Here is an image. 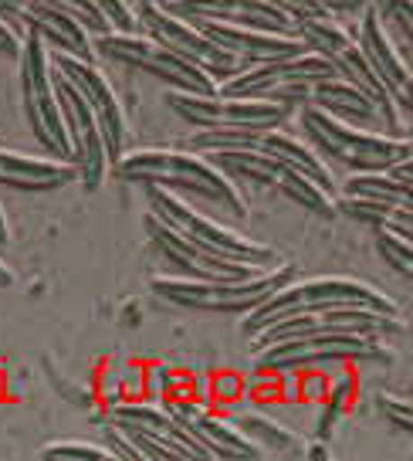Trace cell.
Segmentation results:
<instances>
[{"mask_svg": "<svg viewBox=\"0 0 413 461\" xmlns=\"http://www.w3.org/2000/svg\"><path fill=\"white\" fill-rule=\"evenodd\" d=\"M336 211L346 217H353V221H359V224H370V228L380 230V234H390V238H397V241L413 245V207L339 190Z\"/></svg>", "mask_w": 413, "mask_h": 461, "instance_id": "obj_25", "label": "cell"}, {"mask_svg": "<svg viewBox=\"0 0 413 461\" xmlns=\"http://www.w3.org/2000/svg\"><path fill=\"white\" fill-rule=\"evenodd\" d=\"M132 4H139V0H132ZM149 4H173V0H149Z\"/></svg>", "mask_w": 413, "mask_h": 461, "instance_id": "obj_36", "label": "cell"}, {"mask_svg": "<svg viewBox=\"0 0 413 461\" xmlns=\"http://www.w3.org/2000/svg\"><path fill=\"white\" fill-rule=\"evenodd\" d=\"M211 157L228 173L230 180H247V184H257V187H268L274 194H282L285 201L299 203L305 211H312L319 217H336V197L326 194L315 180H309L305 173H299L295 167H288L285 159L271 157V153H261L255 146H244V149H217V153H203Z\"/></svg>", "mask_w": 413, "mask_h": 461, "instance_id": "obj_11", "label": "cell"}, {"mask_svg": "<svg viewBox=\"0 0 413 461\" xmlns=\"http://www.w3.org/2000/svg\"><path fill=\"white\" fill-rule=\"evenodd\" d=\"M373 7H376L380 21H383L393 48H397L400 58L410 65L413 72V0H376Z\"/></svg>", "mask_w": 413, "mask_h": 461, "instance_id": "obj_27", "label": "cell"}, {"mask_svg": "<svg viewBox=\"0 0 413 461\" xmlns=\"http://www.w3.org/2000/svg\"><path fill=\"white\" fill-rule=\"evenodd\" d=\"M255 357L265 374H295L328 363L339 366L390 363L393 349L386 346V336H370V332H315V336H295L261 346L255 349Z\"/></svg>", "mask_w": 413, "mask_h": 461, "instance_id": "obj_4", "label": "cell"}, {"mask_svg": "<svg viewBox=\"0 0 413 461\" xmlns=\"http://www.w3.org/2000/svg\"><path fill=\"white\" fill-rule=\"evenodd\" d=\"M359 4H376V0H359Z\"/></svg>", "mask_w": 413, "mask_h": 461, "instance_id": "obj_37", "label": "cell"}, {"mask_svg": "<svg viewBox=\"0 0 413 461\" xmlns=\"http://www.w3.org/2000/svg\"><path fill=\"white\" fill-rule=\"evenodd\" d=\"M17 88H21V105L28 119L34 140L44 146V153L58 159H72L68 130L61 119V102L55 88V65L48 58V44L41 38L28 34L24 48L17 55Z\"/></svg>", "mask_w": 413, "mask_h": 461, "instance_id": "obj_7", "label": "cell"}, {"mask_svg": "<svg viewBox=\"0 0 413 461\" xmlns=\"http://www.w3.org/2000/svg\"><path fill=\"white\" fill-rule=\"evenodd\" d=\"M163 7L186 21H220V24H238V28L299 34V21H292L288 14L274 11L261 0H173Z\"/></svg>", "mask_w": 413, "mask_h": 461, "instance_id": "obj_20", "label": "cell"}, {"mask_svg": "<svg viewBox=\"0 0 413 461\" xmlns=\"http://www.w3.org/2000/svg\"><path fill=\"white\" fill-rule=\"evenodd\" d=\"M376 251H380V258H383L400 278L413 282V245L397 241V238H390V234H380V230H376Z\"/></svg>", "mask_w": 413, "mask_h": 461, "instance_id": "obj_29", "label": "cell"}, {"mask_svg": "<svg viewBox=\"0 0 413 461\" xmlns=\"http://www.w3.org/2000/svg\"><path fill=\"white\" fill-rule=\"evenodd\" d=\"M336 65L328 58L315 55V51H299V55L271 58V61H257L247 65L244 72L234 78L220 82L217 92L220 95H241V99H271L285 102V105H305L309 102V88L322 78H332Z\"/></svg>", "mask_w": 413, "mask_h": 461, "instance_id": "obj_8", "label": "cell"}, {"mask_svg": "<svg viewBox=\"0 0 413 461\" xmlns=\"http://www.w3.org/2000/svg\"><path fill=\"white\" fill-rule=\"evenodd\" d=\"M112 173L129 184L166 187L173 194H190L234 217H247L238 184L211 157L193 149H136L112 163Z\"/></svg>", "mask_w": 413, "mask_h": 461, "instance_id": "obj_1", "label": "cell"}, {"mask_svg": "<svg viewBox=\"0 0 413 461\" xmlns=\"http://www.w3.org/2000/svg\"><path fill=\"white\" fill-rule=\"evenodd\" d=\"M211 41H217L228 55H234L241 65H257L271 58H285L309 51L299 34H274V31L238 28V24H220V21H193Z\"/></svg>", "mask_w": 413, "mask_h": 461, "instance_id": "obj_22", "label": "cell"}, {"mask_svg": "<svg viewBox=\"0 0 413 461\" xmlns=\"http://www.w3.org/2000/svg\"><path fill=\"white\" fill-rule=\"evenodd\" d=\"M295 278L292 265H274L265 272L251 275V278H217V282H203V278H157L153 292L163 303L186 309V312H238L247 316L255 305H261L278 285H285Z\"/></svg>", "mask_w": 413, "mask_h": 461, "instance_id": "obj_5", "label": "cell"}, {"mask_svg": "<svg viewBox=\"0 0 413 461\" xmlns=\"http://www.w3.org/2000/svg\"><path fill=\"white\" fill-rule=\"evenodd\" d=\"M0 21L14 31L17 38L34 34L55 51L95 61L92 34L55 4H44V0H0Z\"/></svg>", "mask_w": 413, "mask_h": 461, "instance_id": "obj_14", "label": "cell"}, {"mask_svg": "<svg viewBox=\"0 0 413 461\" xmlns=\"http://www.w3.org/2000/svg\"><path fill=\"white\" fill-rule=\"evenodd\" d=\"M136 21H139V31H143V34L157 38L159 44H166L170 51H176V55L184 58V61H190V65H197L200 72L211 75L217 86L247 68V65H241L234 55H228L217 41H211L193 21L173 14L163 4L139 0V4H136Z\"/></svg>", "mask_w": 413, "mask_h": 461, "instance_id": "obj_12", "label": "cell"}, {"mask_svg": "<svg viewBox=\"0 0 413 461\" xmlns=\"http://www.w3.org/2000/svg\"><path fill=\"white\" fill-rule=\"evenodd\" d=\"M380 411L390 424H397L403 431H413V401H400V397H380Z\"/></svg>", "mask_w": 413, "mask_h": 461, "instance_id": "obj_31", "label": "cell"}, {"mask_svg": "<svg viewBox=\"0 0 413 461\" xmlns=\"http://www.w3.org/2000/svg\"><path fill=\"white\" fill-rule=\"evenodd\" d=\"M170 380H173V370L166 363H159L149 370V390H157V393H166L170 390Z\"/></svg>", "mask_w": 413, "mask_h": 461, "instance_id": "obj_33", "label": "cell"}, {"mask_svg": "<svg viewBox=\"0 0 413 461\" xmlns=\"http://www.w3.org/2000/svg\"><path fill=\"white\" fill-rule=\"evenodd\" d=\"M309 105H319L322 113L336 115V119H346V122H353V126L397 132L393 130V122L376 109V102L366 99L353 82H346V78H339V75L315 82V86L309 88ZM397 136H403V132H397Z\"/></svg>", "mask_w": 413, "mask_h": 461, "instance_id": "obj_24", "label": "cell"}, {"mask_svg": "<svg viewBox=\"0 0 413 461\" xmlns=\"http://www.w3.org/2000/svg\"><path fill=\"white\" fill-rule=\"evenodd\" d=\"M41 458L48 461H102L112 458V451L105 445H92V441H51L41 447Z\"/></svg>", "mask_w": 413, "mask_h": 461, "instance_id": "obj_28", "label": "cell"}, {"mask_svg": "<svg viewBox=\"0 0 413 461\" xmlns=\"http://www.w3.org/2000/svg\"><path fill=\"white\" fill-rule=\"evenodd\" d=\"M170 411L190 428V434L197 438L200 445L211 451V458H224V461L265 458V451H261L234 420L220 418V414H211L203 403L180 401V403H170Z\"/></svg>", "mask_w": 413, "mask_h": 461, "instance_id": "obj_21", "label": "cell"}, {"mask_svg": "<svg viewBox=\"0 0 413 461\" xmlns=\"http://www.w3.org/2000/svg\"><path fill=\"white\" fill-rule=\"evenodd\" d=\"M55 88L58 102H61V119L68 130V143H72V163L78 167V180L85 184V190H99L105 173L112 167L109 149H105V136L99 130V119L88 109V102L82 99V92L55 72Z\"/></svg>", "mask_w": 413, "mask_h": 461, "instance_id": "obj_15", "label": "cell"}, {"mask_svg": "<svg viewBox=\"0 0 413 461\" xmlns=\"http://www.w3.org/2000/svg\"><path fill=\"white\" fill-rule=\"evenodd\" d=\"M146 201H149V214H157L163 224H170L176 234H184L186 241H193V245H200L211 255L244 261V265H255V268H274L278 265L274 248L251 241V238H244L241 230L228 228V224H217L214 217L200 214L197 207L180 201V194H173V190L146 187Z\"/></svg>", "mask_w": 413, "mask_h": 461, "instance_id": "obj_6", "label": "cell"}, {"mask_svg": "<svg viewBox=\"0 0 413 461\" xmlns=\"http://www.w3.org/2000/svg\"><path fill=\"white\" fill-rule=\"evenodd\" d=\"M166 105L184 122L197 130H224V132H265L278 130L292 119V105L271 99H241V95H200V92H176L166 95Z\"/></svg>", "mask_w": 413, "mask_h": 461, "instance_id": "obj_10", "label": "cell"}, {"mask_svg": "<svg viewBox=\"0 0 413 461\" xmlns=\"http://www.w3.org/2000/svg\"><path fill=\"white\" fill-rule=\"evenodd\" d=\"M356 38H359L363 55L370 58L373 72L380 75V82H383L386 92H390V99L400 105V113L413 119V72H410V65L400 58L397 48H393V41H390V34H386L383 21H380L373 4L363 11Z\"/></svg>", "mask_w": 413, "mask_h": 461, "instance_id": "obj_18", "label": "cell"}, {"mask_svg": "<svg viewBox=\"0 0 413 461\" xmlns=\"http://www.w3.org/2000/svg\"><path fill=\"white\" fill-rule=\"evenodd\" d=\"M322 305H373L383 312H400V305L383 295L380 288L366 285L359 278H346V275H319V278H292L285 285H278L261 305H255L244 316V336L251 339L268 326L282 322L292 312L301 309H322Z\"/></svg>", "mask_w": 413, "mask_h": 461, "instance_id": "obj_3", "label": "cell"}, {"mask_svg": "<svg viewBox=\"0 0 413 461\" xmlns=\"http://www.w3.org/2000/svg\"><path fill=\"white\" fill-rule=\"evenodd\" d=\"M261 4H268V7H274V11H282V14H288L292 21H309V17H326V11H322V4L319 0H261Z\"/></svg>", "mask_w": 413, "mask_h": 461, "instance_id": "obj_30", "label": "cell"}, {"mask_svg": "<svg viewBox=\"0 0 413 461\" xmlns=\"http://www.w3.org/2000/svg\"><path fill=\"white\" fill-rule=\"evenodd\" d=\"M315 332H370V336H400L403 316L383 312L373 305H322V309H301L292 312L282 322L268 326L265 332L251 336V349H261L278 339H295V336H315Z\"/></svg>", "mask_w": 413, "mask_h": 461, "instance_id": "obj_13", "label": "cell"}, {"mask_svg": "<svg viewBox=\"0 0 413 461\" xmlns=\"http://www.w3.org/2000/svg\"><path fill=\"white\" fill-rule=\"evenodd\" d=\"M234 424L265 451V458L268 455H274V458H309V445L301 441L299 434L288 431L285 424H278V420L265 418V414L247 411V414H238Z\"/></svg>", "mask_w": 413, "mask_h": 461, "instance_id": "obj_26", "label": "cell"}, {"mask_svg": "<svg viewBox=\"0 0 413 461\" xmlns=\"http://www.w3.org/2000/svg\"><path fill=\"white\" fill-rule=\"evenodd\" d=\"M146 234L159 248V255L170 261L184 278L217 282V278H251V275L265 272V268H255V265H244V261H230L203 251L200 245L186 241L184 234H176L170 224H163L157 214H146Z\"/></svg>", "mask_w": 413, "mask_h": 461, "instance_id": "obj_17", "label": "cell"}, {"mask_svg": "<svg viewBox=\"0 0 413 461\" xmlns=\"http://www.w3.org/2000/svg\"><path fill=\"white\" fill-rule=\"evenodd\" d=\"M109 420L119 424V428H126V431H139V434H149V438L163 441V445L176 455V461L211 458V451L200 445L197 438L190 434V428L173 414L170 407H159V403H146V401L119 403L112 414H109Z\"/></svg>", "mask_w": 413, "mask_h": 461, "instance_id": "obj_19", "label": "cell"}, {"mask_svg": "<svg viewBox=\"0 0 413 461\" xmlns=\"http://www.w3.org/2000/svg\"><path fill=\"white\" fill-rule=\"evenodd\" d=\"M95 55L109 58L115 65L139 68L153 75L159 82H166L176 92H200V95H214L217 82L207 72H200L197 65H190L184 58L170 51L166 44L149 38L143 31H105L95 34Z\"/></svg>", "mask_w": 413, "mask_h": 461, "instance_id": "obj_9", "label": "cell"}, {"mask_svg": "<svg viewBox=\"0 0 413 461\" xmlns=\"http://www.w3.org/2000/svg\"><path fill=\"white\" fill-rule=\"evenodd\" d=\"M58 75H65L78 92L82 99L88 102V109L99 119V130L105 136V149H109V159L119 163L126 157V140H129V122H126V109L119 95L112 92V86L105 82V75L99 72L95 61H85V58L65 55V51H55L51 58Z\"/></svg>", "mask_w": 413, "mask_h": 461, "instance_id": "obj_16", "label": "cell"}, {"mask_svg": "<svg viewBox=\"0 0 413 461\" xmlns=\"http://www.w3.org/2000/svg\"><path fill=\"white\" fill-rule=\"evenodd\" d=\"M11 241V224H7V214H4V207H0V245H7Z\"/></svg>", "mask_w": 413, "mask_h": 461, "instance_id": "obj_35", "label": "cell"}, {"mask_svg": "<svg viewBox=\"0 0 413 461\" xmlns=\"http://www.w3.org/2000/svg\"><path fill=\"white\" fill-rule=\"evenodd\" d=\"M299 126L301 136L315 146V153L328 167H339L346 173H383L397 167L400 159L413 157V136L353 126L309 102L299 109Z\"/></svg>", "mask_w": 413, "mask_h": 461, "instance_id": "obj_2", "label": "cell"}, {"mask_svg": "<svg viewBox=\"0 0 413 461\" xmlns=\"http://www.w3.org/2000/svg\"><path fill=\"white\" fill-rule=\"evenodd\" d=\"M14 285V272L4 265V258H0V288H11Z\"/></svg>", "mask_w": 413, "mask_h": 461, "instance_id": "obj_34", "label": "cell"}, {"mask_svg": "<svg viewBox=\"0 0 413 461\" xmlns=\"http://www.w3.org/2000/svg\"><path fill=\"white\" fill-rule=\"evenodd\" d=\"M21 48H24V38H17L14 31H11L7 24H4V21H0V55L17 58V55H21Z\"/></svg>", "mask_w": 413, "mask_h": 461, "instance_id": "obj_32", "label": "cell"}, {"mask_svg": "<svg viewBox=\"0 0 413 461\" xmlns=\"http://www.w3.org/2000/svg\"><path fill=\"white\" fill-rule=\"evenodd\" d=\"M72 180H78V167L72 159H58L51 153L28 157V153H14L0 146V187L44 194V190L68 187Z\"/></svg>", "mask_w": 413, "mask_h": 461, "instance_id": "obj_23", "label": "cell"}]
</instances>
